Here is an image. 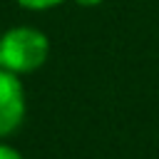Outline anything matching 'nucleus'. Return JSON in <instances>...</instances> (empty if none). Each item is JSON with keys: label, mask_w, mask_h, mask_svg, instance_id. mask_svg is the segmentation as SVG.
Returning <instances> with one entry per match:
<instances>
[{"label": "nucleus", "mask_w": 159, "mask_h": 159, "mask_svg": "<svg viewBox=\"0 0 159 159\" xmlns=\"http://www.w3.org/2000/svg\"><path fill=\"white\" fill-rule=\"evenodd\" d=\"M50 52L47 37L35 27H10L0 37V67L15 75L35 72Z\"/></svg>", "instance_id": "obj_1"}, {"label": "nucleus", "mask_w": 159, "mask_h": 159, "mask_svg": "<svg viewBox=\"0 0 159 159\" xmlns=\"http://www.w3.org/2000/svg\"><path fill=\"white\" fill-rule=\"evenodd\" d=\"M25 117V92L20 77L0 67V137L12 134Z\"/></svg>", "instance_id": "obj_2"}, {"label": "nucleus", "mask_w": 159, "mask_h": 159, "mask_svg": "<svg viewBox=\"0 0 159 159\" xmlns=\"http://www.w3.org/2000/svg\"><path fill=\"white\" fill-rule=\"evenodd\" d=\"M22 7H27V10H47V7H52V5H60L62 0H17Z\"/></svg>", "instance_id": "obj_3"}, {"label": "nucleus", "mask_w": 159, "mask_h": 159, "mask_svg": "<svg viewBox=\"0 0 159 159\" xmlns=\"http://www.w3.org/2000/svg\"><path fill=\"white\" fill-rule=\"evenodd\" d=\"M0 159H22V154L7 144H0Z\"/></svg>", "instance_id": "obj_4"}, {"label": "nucleus", "mask_w": 159, "mask_h": 159, "mask_svg": "<svg viewBox=\"0 0 159 159\" xmlns=\"http://www.w3.org/2000/svg\"><path fill=\"white\" fill-rule=\"evenodd\" d=\"M77 5H82V7H94V5H99L102 0H75Z\"/></svg>", "instance_id": "obj_5"}]
</instances>
